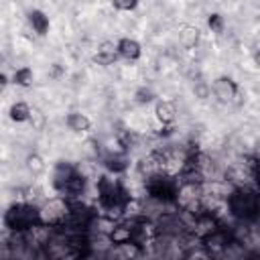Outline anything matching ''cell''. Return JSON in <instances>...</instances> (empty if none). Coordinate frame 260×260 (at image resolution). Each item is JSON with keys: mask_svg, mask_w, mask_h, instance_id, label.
Instances as JSON below:
<instances>
[{"mask_svg": "<svg viewBox=\"0 0 260 260\" xmlns=\"http://www.w3.org/2000/svg\"><path fill=\"white\" fill-rule=\"evenodd\" d=\"M132 219L130 223H116V228L110 232V242L112 246H118V244H124V242H130L132 240Z\"/></svg>", "mask_w": 260, "mask_h": 260, "instance_id": "13", "label": "cell"}, {"mask_svg": "<svg viewBox=\"0 0 260 260\" xmlns=\"http://www.w3.org/2000/svg\"><path fill=\"white\" fill-rule=\"evenodd\" d=\"M154 118H156L162 126L173 124L175 118H177V108H175V104H173V102H158V104L154 106Z\"/></svg>", "mask_w": 260, "mask_h": 260, "instance_id": "10", "label": "cell"}, {"mask_svg": "<svg viewBox=\"0 0 260 260\" xmlns=\"http://www.w3.org/2000/svg\"><path fill=\"white\" fill-rule=\"evenodd\" d=\"M207 26L211 28V32H223V28H225V20H223L221 14L213 12V14H209V18H207Z\"/></svg>", "mask_w": 260, "mask_h": 260, "instance_id": "23", "label": "cell"}, {"mask_svg": "<svg viewBox=\"0 0 260 260\" xmlns=\"http://www.w3.org/2000/svg\"><path fill=\"white\" fill-rule=\"evenodd\" d=\"M211 91L219 102H232L238 95V83L232 77H217L211 85Z\"/></svg>", "mask_w": 260, "mask_h": 260, "instance_id": "5", "label": "cell"}, {"mask_svg": "<svg viewBox=\"0 0 260 260\" xmlns=\"http://www.w3.org/2000/svg\"><path fill=\"white\" fill-rule=\"evenodd\" d=\"M179 41L185 49H193L199 43V30L195 26H183L179 32Z\"/></svg>", "mask_w": 260, "mask_h": 260, "instance_id": "17", "label": "cell"}, {"mask_svg": "<svg viewBox=\"0 0 260 260\" xmlns=\"http://www.w3.org/2000/svg\"><path fill=\"white\" fill-rule=\"evenodd\" d=\"M142 254H144L142 246H140L138 242H134V240H130V242H124V244H118V246H114V252H112V256H116V258H126V260H132V258H140Z\"/></svg>", "mask_w": 260, "mask_h": 260, "instance_id": "8", "label": "cell"}, {"mask_svg": "<svg viewBox=\"0 0 260 260\" xmlns=\"http://www.w3.org/2000/svg\"><path fill=\"white\" fill-rule=\"evenodd\" d=\"M69 211H71L69 201H65L63 197H53L41 205V221L51 228H61L69 217Z\"/></svg>", "mask_w": 260, "mask_h": 260, "instance_id": "3", "label": "cell"}, {"mask_svg": "<svg viewBox=\"0 0 260 260\" xmlns=\"http://www.w3.org/2000/svg\"><path fill=\"white\" fill-rule=\"evenodd\" d=\"M118 45H114V43H110V41H106V43H102L100 47H98V53H95V63L98 65H112L116 59H118Z\"/></svg>", "mask_w": 260, "mask_h": 260, "instance_id": "9", "label": "cell"}, {"mask_svg": "<svg viewBox=\"0 0 260 260\" xmlns=\"http://www.w3.org/2000/svg\"><path fill=\"white\" fill-rule=\"evenodd\" d=\"M132 132L130 130H126V128H122V130H118L116 132V144L122 148V150H128L130 146H132Z\"/></svg>", "mask_w": 260, "mask_h": 260, "instance_id": "21", "label": "cell"}, {"mask_svg": "<svg viewBox=\"0 0 260 260\" xmlns=\"http://www.w3.org/2000/svg\"><path fill=\"white\" fill-rule=\"evenodd\" d=\"M193 93H195L197 100H207L211 95V85H207L205 81H197L193 85Z\"/></svg>", "mask_w": 260, "mask_h": 260, "instance_id": "24", "label": "cell"}, {"mask_svg": "<svg viewBox=\"0 0 260 260\" xmlns=\"http://www.w3.org/2000/svg\"><path fill=\"white\" fill-rule=\"evenodd\" d=\"M254 158H256V162H260V144L256 146V150H254V154H252Z\"/></svg>", "mask_w": 260, "mask_h": 260, "instance_id": "28", "label": "cell"}, {"mask_svg": "<svg viewBox=\"0 0 260 260\" xmlns=\"http://www.w3.org/2000/svg\"><path fill=\"white\" fill-rule=\"evenodd\" d=\"M254 63H256V65H258V67H260V51H258V53H256V55H254Z\"/></svg>", "mask_w": 260, "mask_h": 260, "instance_id": "29", "label": "cell"}, {"mask_svg": "<svg viewBox=\"0 0 260 260\" xmlns=\"http://www.w3.org/2000/svg\"><path fill=\"white\" fill-rule=\"evenodd\" d=\"M75 173H77V167H73L71 162H65V160L57 162V165H55V171H53V187L63 193L67 181H69Z\"/></svg>", "mask_w": 260, "mask_h": 260, "instance_id": "7", "label": "cell"}, {"mask_svg": "<svg viewBox=\"0 0 260 260\" xmlns=\"http://www.w3.org/2000/svg\"><path fill=\"white\" fill-rule=\"evenodd\" d=\"M228 209L240 221H256L260 217V193L248 187H234L230 193Z\"/></svg>", "mask_w": 260, "mask_h": 260, "instance_id": "1", "label": "cell"}, {"mask_svg": "<svg viewBox=\"0 0 260 260\" xmlns=\"http://www.w3.org/2000/svg\"><path fill=\"white\" fill-rule=\"evenodd\" d=\"M114 6L118 10H134L138 6V0H114Z\"/></svg>", "mask_w": 260, "mask_h": 260, "instance_id": "26", "label": "cell"}, {"mask_svg": "<svg viewBox=\"0 0 260 260\" xmlns=\"http://www.w3.org/2000/svg\"><path fill=\"white\" fill-rule=\"evenodd\" d=\"M12 81L16 85H20V87H28L32 83V71L28 67H20V69H16L12 73Z\"/></svg>", "mask_w": 260, "mask_h": 260, "instance_id": "19", "label": "cell"}, {"mask_svg": "<svg viewBox=\"0 0 260 260\" xmlns=\"http://www.w3.org/2000/svg\"><path fill=\"white\" fill-rule=\"evenodd\" d=\"M203 195V183H179V191H177V205L181 209H185L189 203L201 199Z\"/></svg>", "mask_w": 260, "mask_h": 260, "instance_id": "4", "label": "cell"}, {"mask_svg": "<svg viewBox=\"0 0 260 260\" xmlns=\"http://www.w3.org/2000/svg\"><path fill=\"white\" fill-rule=\"evenodd\" d=\"M201 242H203L201 246H203L209 254H221V252H225L228 246H230V238H228V234H225L223 230H215L213 234L205 236Z\"/></svg>", "mask_w": 260, "mask_h": 260, "instance_id": "6", "label": "cell"}, {"mask_svg": "<svg viewBox=\"0 0 260 260\" xmlns=\"http://www.w3.org/2000/svg\"><path fill=\"white\" fill-rule=\"evenodd\" d=\"M28 122H30V126H32L35 130H43L45 124H47V118H45V114H43L39 108H32V110H30V118H28Z\"/></svg>", "mask_w": 260, "mask_h": 260, "instance_id": "22", "label": "cell"}, {"mask_svg": "<svg viewBox=\"0 0 260 260\" xmlns=\"http://www.w3.org/2000/svg\"><path fill=\"white\" fill-rule=\"evenodd\" d=\"M85 187H87V177H83L81 173H75V175L67 181L63 193H67L69 197H79V195L85 193Z\"/></svg>", "mask_w": 260, "mask_h": 260, "instance_id": "15", "label": "cell"}, {"mask_svg": "<svg viewBox=\"0 0 260 260\" xmlns=\"http://www.w3.org/2000/svg\"><path fill=\"white\" fill-rule=\"evenodd\" d=\"M128 158L122 154V150L120 152H114V154H108L106 158H104V167L110 171V173H114V175H122V173H126V169H128Z\"/></svg>", "mask_w": 260, "mask_h": 260, "instance_id": "12", "label": "cell"}, {"mask_svg": "<svg viewBox=\"0 0 260 260\" xmlns=\"http://www.w3.org/2000/svg\"><path fill=\"white\" fill-rule=\"evenodd\" d=\"M61 75H63V67H61L59 63H53L51 69H49V77H51V79H59Z\"/></svg>", "mask_w": 260, "mask_h": 260, "instance_id": "27", "label": "cell"}, {"mask_svg": "<svg viewBox=\"0 0 260 260\" xmlns=\"http://www.w3.org/2000/svg\"><path fill=\"white\" fill-rule=\"evenodd\" d=\"M67 126H69V130H73V132H87L89 126H91V122H89V118H87L85 114H81V112H71V114L67 116Z\"/></svg>", "mask_w": 260, "mask_h": 260, "instance_id": "16", "label": "cell"}, {"mask_svg": "<svg viewBox=\"0 0 260 260\" xmlns=\"http://www.w3.org/2000/svg\"><path fill=\"white\" fill-rule=\"evenodd\" d=\"M146 191H148V197L158 203H173V201H177L179 185L173 181V177L158 173V175L148 177Z\"/></svg>", "mask_w": 260, "mask_h": 260, "instance_id": "2", "label": "cell"}, {"mask_svg": "<svg viewBox=\"0 0 260 260\" xmlns=\"http://www.w3.org/2000/svg\"><path fill=\"white\" fill-rule=\"evenodd\" d=\"M28 24L37 35H47L49 32V16L43 10H30L28 12Z\"/></svg>", "mask_w": 260, "mask_h": 260, "instance_id": "14", "label": "cell"}, {"mask_svg": "<svg viewBox=\"0 0 260 260\" xmlns=\"http://www.w3.org/2000/svg\"><path fill=\"white\" fill-rule=\"evenodd\" d=\"M26 169L32 173V175H41L45 171V162L39 154H28L26 156Z\"/></svg>", "mask_w": 260, "mask_h": 260, "instance_id": "20", "label": "cell"}, {"mask_svg": "<svg viewBox=\"0 0 260 260\" xmlns=\"http://www.w3.org/2000/svg\"><path fill=\"white\" fill-rule=\"evenodd\" d=\"M118 53H120V57H124L128 61H136L142 55V49H140L138 41H134V39H120L118 41Z\"/></svg>", "mask_w": 260, "mask_h": 260, "instance_id": "11", "label": "cell"}, {"mask_svg": "<svg viewBox=\"0 0 260 260\" xmlns=\"http://www.w3.org/2000/svg\"><path fill=\"white\" fill-rule=\"evenodd\" d=\"M134 98H136L138 104H150V102L154 100V91H152L150 87H140V89L134 93Z\"/></svg>", "mask_w": 260, "mask_h": 260, "instance_id": "25", "label": "cell"}, {"mask_svg": "<svg viewBox=\"0 0 260 260\" xmlns=\"http://www.w3.org/2000/svg\"><path fill=\"white\" fill-rule=\"evenodd\" d=\"M30 106L26 102H16L10 106V120L12 122H26L30 118Z\"/></svg>", "mask_w": 260, "mask_h": 260, "instance_id": "18", "label": "cell"}]
</instances>
